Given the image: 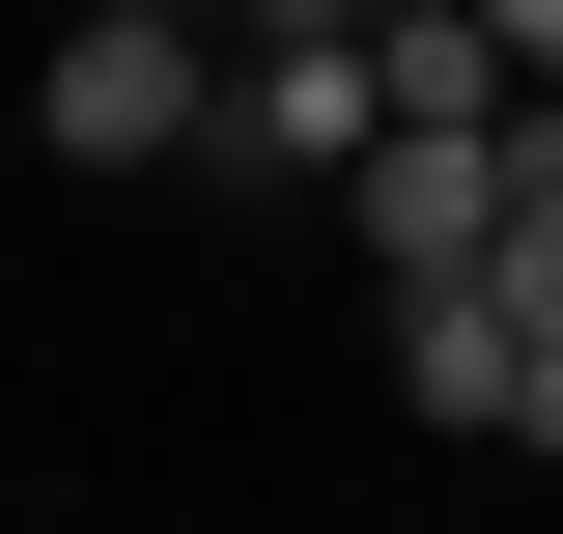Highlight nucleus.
Returning <instances> with one entry per match:
<instances>
[{
    "label": "nucleus",
    "mask_w": 563,
    "mask_h": 534,
    "mask_svg": "<svg viewBox=\"0 0 563 534\" xmlns=\"http://www.w3.org/2000/svg\"><path fill=\"white\" fill-rule=\"evenodd\" d=\"M198 113H225V29L57 0V57H29V141H57V169H198Z\"/></svg>",
    "instance_id": "1"
},
{
    "label": "nucleus",
    "mask_w": 563,
    "mask_h": 534,
    "mask_svg": "<svg viewBox=\"0 0 563 534\" xmlns=\"http://www.w3.org/2000/svg\"><path fill=\"white\" fill-rule=\"evenodd\" d=\"M366 141H395V113H366V29H225L198 169H254V198H282V169H366Z\"/></svg>",
    "instance_id": "2"
},
{
    "label": "nucleus",
    "mask_w": 563,
    "mask_h": 534,
    "mask_svg": "<svg viewBox=\"0 0 563 534\" xmlns=\"http://www.w3.org/2000/svg\"><path fill=\"white\" fill-rule=\"evenodd\" d=\"M339 225H366V281H479V225H507V113H395L339 169Z\"/></svg>",
    "instance_id": "3"
},
{
    "label": "nucleus",
    "mask_w": 563,
    "mask_h": 534,
    "mask_svg": "<svg viewBox=\"0 0 563 534\" xmlns=\"http://www.w3.org/2000/svg\"><path fill=\"white\" fill-rule=\"evenodd\" d=\"M395 394H422V422H507V450H536V337H507L479 281H395Z\"/></svg>",
    "instance_id": "4"
},
{
    "label": "nucleus",
    "mask_w": 563,
    "mask_h": 534,
    "mask_svg": "<svg viewBox=\"0 0 563 534\" xmlns=\"http://www.w3.org/2000/svg\"><path fill=\"white\" fill-rule=\"evenodd\" d=\"M479 310L563 366V113H507V225H479Z\"/></svg>",
    "instance_id": "5"
},
{
    "label": "nucleus",
    "mask_w": 563,
    "mask_h": 534,
    "mask_svg": "<svg viewBox=\"0 0 563 534\" xmlns=\"http://www.w3.org/2000/svg\"><path fill=\"white\" fill-rule=\"evenodd\" d=\"M479 57H507V113H563V0H479Z\"/></svg>",
    "instance_id": "6"
},
{
    "label": "nucleus",
    "mask_w": 563,
    "mask_h": 534,
    "mask_svg": "<svg viewBox=\"0 0 563 534\" xmlns=\"http://www.w3.org/2000/svg\"><path fill=\"white\" fill-rule=\"evenodd\" d=\"M141 29H282V0H141Z\"/></svg>",
    "instance_id": "7"
},
{
    "label": "nucleus",
    "mask_w": 563,
    "mask_h": 534,
    "mask_svg": "<svg viewBox=\"0 0 563 534\" xmlns=\"http://www.w3.org/2000/svg\"><path fill=\"white\" fill-rule=\"evenodd\" d=\"M282 29H422V0H282Z\"/></svg>",
    "instance_id": "8"
},
{
    "label": "nucleus",
    "mask_w": 563,
    "mask_h": 534,
    "mask_svg": "<svg viewBox=\"0 0 563 534\" xmlns=\"http://www.w3.org/2000/svg\"><path fill=\"white\" fill-rule=\"evenodd\" d=\"M536 450H563V366H536Z\"/></svg>",
    "instance_id": "9"
}]
</instances>
